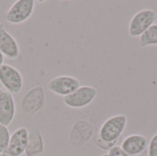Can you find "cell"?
Wrapping results in <instances>:
<instances>
[{
    "instance_id": "cell-1",
    "label": "cell",
    "mask_w": 157,
    "mask_h": 156,
    "mask_svg": "<svg viewBox=\"0 0 157 156\" xmlns=\"http://www.w3.org/2000/svg\"><path fill=\"white\" fill-rule=\"evenodd\" d=\"M128 118L124 114H118L106 120L101 125L98 136L109 143H117L127 126Z\"/></svg>"
},
{
    "instance_id": "cell-2",
    "label": "cell",
    "mask_w": 157,
    "mask_h": 156,
    "mask_svg": "<svg viewBox=\"0 0 157 156\" xmlns=\"http://www.w3.org/2000/svg\"><path fill=\"white\" fill-rule=\"evenodd\" d=\"M46 96L42 86H36L26 92L21 99V110L27 116H34L45 106Z\"/></svg>"
},
{
    "instance_id": "cell-3",
    "label": "cell",
    "mask_w": 157,
    "mask_h": 156,
    "mask_svg": "<svg viewBox=\"0 0 157 156\" xmlns=\"http://www.w3.org/2000/svg\"><path fill=\"white\" fill-rule=\"evenodd\" d=\"M98 90L96 87L91 86H81L74 93L63 97V104L75 109L84 108L89 106L97 97Z\"/></svg>"
},
{
    "instance_id": "cell-4",
    "label": "cell",
    "mask_w": 157,
    "mask_h": 156,
    "mask_svg": "<svg viewBox=\"0 0 157 156\" xmlns=\"http://www.w3.org/2000/svg\"><path fill=\"white\" fill-rule=\"evenodd\" d=\"M36 6L34 0H17L12 4L6 13V20L14 25L27 21L33 14Z\"/></svg>"
},
{
    "instance_id": "cell-5",
    "label": "cell",
    "mask_w": 157,
    "mask_h": 156,
    "mask_svg": "<svg viewBox=\"0 0 157 156\" xmlns=\"http://www.w3.org/2000/svg\"><path fill=\"white\" fill-rule=\"evenodd\" d=\"M157 18L156 12L154 9H142L137 12L130 21L129 34L132 37H141Z\"/></svg>"
},
{
    "instance_id": "cell-6",
    "label": "cell",
    "mask_w": 157,
    "mask_h": 156,
    "mask_svg": "<svg viewBox=\"0 0 157 156\" xmlns=\"http://www.w3.org/2000/svg\"><path fill=\"white\" fill-rule=\"evenodd\" d=\"M0 84L6 91L17 95L23 88V76L16 67L4 63L0 67Z\"/></svg>"
},
{
    "instance_id": "cell-7",
    "label": "cell",
    "mask_w": 157,
    "mask_h": 156,
    "mask_svg": "<svg viewBox=\"0 0 157 156\" xmlns=\"http://www.w3.org/2000/svg\"><path fill=\"white\" fill-rule=\"evenodd\" d=\"M81 86V82L71 75H59L52 78L47 85L48 89L61 97H66L74 93L77 88Z\"/></svg>"
},
{
    "instance_id": "cell-8",
    "label": "cell",
    "mask_w": 157,
    "mask_h": 156,
    "mask_svg": "<svg viewBox=\"0 0 157 156\" xmlns=\"http://www.w3.org/2000/svg\"><path fill=\"white\" fill-rule=\"evenodd\" d=\"M94 133V128L90 122L85 120H77L71 128L69 134L70 144L75 148L86 145Z\"/></svg>"
},
{
    "instance_id": "cell-9",
    "label": "cell",
    "mask_w": 157,
    "mask_h": 156,
    "mask_svg": "<svg viewBox=\"0 0 157 156\" xmlns=\"http://www.w3.org/2000/svg\"><path fill=\"white\" fill-rule=\"evenodd\" d=\"M0 52L9 60H17L20 55V48L17 40L0 23Z\"/></svg>"
},
{
    "instance_id": "cell-10",
    "label": "cell",
    "mask_w": 157,
    "mask_h": 156,
    "mask_svg": "<svg viewBox=\"0 0 157 156\" xmlns=\"http://www.w3.org/2000/svg\"><path fill=\"white\" fill-rule=\"evenodd\" d=\"M29 141V130L26 127H20L15 130L11 134L6 154L9 156H21L25 154Z\"/></svg>"
},
{
    "instance_id": "cell-11",
    "label": "cell",
    "mask_w": 157,
    "mask_h": 156,
    "mask_svg": "<svg viewBox=\"0 0 157 156\" xmlns=\"http://www.w3.org/2000/svg\"><path fill=\"white\" fill-rule=\"evenodd\" d=\"M16 116V102L12 94L2 91L0 94V124L8 127Z\"/></svg>"
},
{
    "instance_id": "cell-12",
    "label": "cell",
    "mask_w": 157,
    "mask_h": 156,
    "mask_svg": "<svg viewBox=\"0 0 157 156\" xmlns=\"http://www.w3.org/2000/svg\"><path fill=\"white\" fill-rule=\"evenodd\" d=\"M121 147L128 155H140L148 147V140L144 135L132 134L123 140Z\"/></svg>"
},
{
    "instance_id": "cell-13",
    "label": "cell",
    "mask_w": 157,
    "mask_h": 156,
    "mask_svg": "<svg viewBox=\"0 0 157 156\" xmlns=\"http://www.w3.org/2000/svg\"><path fill=\"white\" fill-rule=\"evenodd\" d=\"M44 152V139L39 130L29 131V141L25 151L26 156H40Z\"/></svg>"
},
{
    "instance_id": "cell-14",
    "label": "cell",
    "mask_w": 157,
    "mask_h": 156,
    "mask_svg": "<svg viewBox=\"0 0 157 156\" xmlns=\"http://www.w3.org/2000/svg\"><path fill=\"white\" fill-rule=\"evenodd\" d=\"M141 48H146L151 45H157V24L151 26L141 37H140Z\"/></svg>"
},
{
    "instance_id": "cell-15",
    "label": "cell",
    "mask_w": 157,
    "mask_h": 156,
    "mask_svg": "<svg viewBox=\"0 0 157 156\" xmlns=\"http://www.w3.org/2000/svg\"><path fill=\"white\" fill-rule=\"evenodd\" d=\"M10 131L6 126L0 124V154L6 153L9 144Z\"/></svg>"
},
{
    "instance_id": "cell-16",
    "label": "cell",
    "mask_w": 157,
    "mask_h": 156,
    "mask_svg": "<svg viewBox=\"0 0 157 156\" xmlns=\"http://www.w3.org/2000/svg\"><path fill=\"white\" fill-rule=\"evenodd\" d=\"M148 156H157V133H155L148 143Z\"/></svg>"
},
{
    "instance_id": "cell-17",
    "label": "cell",
    "mask_w": 157,
    "mask_h": 156,
    "mask_svg": "<svg viewBox=\"0 0 157 156\" xmlns=\"http://www.w3.org/2000/svg\"><path fill=\"white\" fill-rule=\"evenodd\" d=\"M95 143L100 149H102V150H108V151H109L116 144V143H106V142L102 141L98 136H97V138L95 139Z\"/></svg>"
},
{
    "instance_id": "cell-18",
    "label": "cell",
    "mask_w": 157,
    "mask_h": 156,
    "mask_svg": "<svg viewBox=\"0 0 157 156\" xmlns=\"http://www.w3.org/2000/svg\"><path fill=\"white\" fill-rule=\"evenodd\" d=\"M109 156H130L128 155L122 149L121 146H113L108 153Z\"/></svg>"
},
{
    "instance_id": "cell-19",
    "label": "cell",
    "mask_w": 157,
    "mask_h": 156,
    "mask_svg": "<svg viewBox=\"0 0 157 156\" xmlns=\"http://www.w3.org/2000/svg\"><path fill=\"white\" fill-rule=\"evenodd\" d=\"M4 58H5L4 55L0 52V67L4 64Z\"/></svg>"
},
{
    "instance_id": "cell-20",
    "label": "cell",
    "mask_w": 157,
    "mask_h": 156,
    "mask_svg": "<svg viewBox=\"0 0 157 156\" xmlns=\"http://www.w3.org/2000/svg\"><path fill=\"white\" fill-rule=\"evenodd\" d=\"M0 156H9L6 153H3V154H0Z\"/></svg>"
},
{
    "instance_id": "cell-21",
    "label": "cell",
    "mask_w": 157,
    "mask_h": 156,
    "mask_svg": "<svg viewBox=\"0 0 157 156\" xmlns=\"http://www.w3.org/2000/svg\"><path fill=\"white\" fill-rule=\"evenodd\" d=\"M101 156H109V154H103V155Z\"/></svg>"
},
{
    "instance_id": "cell-22",
    "label": "cell",
    "mask_w": 157,
    "mask_h": 156,
    "mask_svg": "<svg viewBox=\"0 0 157 156\" xmlns=\"http://www.w3.org/2000/svg\"><path fill=\"white\" fill-rule=\"evenodd\" d=\"M2 91H3V90H2V89H1V88H0V94H1V93H2Z\"/></svg>"
}]
</instances>
